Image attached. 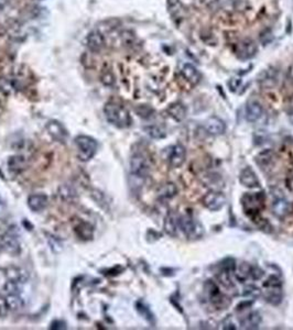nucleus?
<instances>
[{"mask_svg": "<svg viewBox=\"0 0 293 330\" xmlns=\"http://www.w3.org/2000/svg\"><path fill=\"white\" fill-rule=\"evenodd\" d=\"M283 94L288 97H293V66L289 70L287 77L284 79Z\"/></svg>", "mask_w": 293, "mask_h": 330, "instance_id": "obj_34", "label": "nucleus"}, {"mask_svg": "<svg viewBox=\"0 0 293 330\" xmlns=\"http://www.w3.org/2000/svg\"><path fill=\"white\" fill-rule=\"evenodd\" d=\"M167 7L169 14L172 17L173 20L179 21L184 18L185 8L181 0H168Z\"/></svg>", "mask_w": 293, "mask_h": 330, "instance_id": "obj_19", "label": "nucleus"}, {"mask_svg": "<svg viewBox=\"0 0 293 330\" xmlns=\"http://www.w3.org/2000/svg\"><path fill=\"white\" fill-rule=\"evenodd\" d=\"M1 277H2V274H1V273H0V280H1Z\"/></svg>", "mask_w": 293, "mask_h": 330, "instance_id": "obj_54", "label": "nucleus"}, {"mask_svg": "<svg viewBox=\"0 0 293 330\" xmlns=\"http://www.w3.org/2000/svg\"><path fill=\"white\" fill-rule=\"evenodd\" d=\"M50 329H52V330H63V329H66V323H65L64 320L55 319V320L52 321V323H51Z\"/></svg>", "mask_w": 293, "mask_h": 330, "instance_id": "obj_46", "label": "nucleus"}, {"mask_svg": "<svg viewBox=\"0 0 293 330\" xmlns=\"http://www.w3.org/2000/svg\"><path fill=\"white\" fill-rule=\"evenodd\" d=\"M158 194L160 200L163 201L172 200L173 197H176L177 195V187L174 183H167L161 186Z\"/></svg>", "mask_w": 293, "mask_h": 330, "instance_id": "obj_28", "label": "nucleus"}, {"mask_svg": "<svg viewBox=\"0 0 293 330\" xmlns=\"http://www.w3.org/2000/svg\"><path fill=\"white\" fill-rule=\"evenodd\" d=\"M136 112L138 113V116L142 117V118H149L152 115H154V109L147 105H139L137 108H136Z\"/></svg>", "mask_w": 293, "mask_h": 330, "instance_id": "obj_41", "label": "nucleus"}, {"mask_svg": "<svg viewBox=\"0 0 293 330\" xmlns=\"http://www.w3.org/2000/svg\"><path fill=\"white\" fill-rule=\"evenodd\" d=\"M261 294V292L259 289H257L256 286L254 285H249L244 289V296L246 297H250V298H254Z\"/></svg>", "mask_w": 293, "mask_h": 330, "instance_id": "obj_42", "label": "nucleus"}, {"mask_svg": "<svg viewBox=\"0 0 293 330\" xmlns=\"http://www.w3.org/2000/svg\"><path fill=\"white\" fill-rule=\"evenodd\" d=\"M5 276L8 281H12L19 284H25L30 278V274L25 269L20 268V266H9L5 270Z\"/></svg>", "mask_w": 293, "mask_h": 330, "instance_id": "obj_12", "label": "nucleus"}, {"mask_svg": "<svg viewBox=\"0 0 293 330\" xmlns=\"http://www.w3.org/2000/svg\"><path fill=\"white\" fill-rule=\"evenodd\" d=\"M181 73L182 75H183V77L188 80L189 83L192 84V85H196V84H198L199 79H201V74H199V72L197 71L196 67L192 64H190V63L183 65Z\"/></svg>", "mask_w": 293, "mask_h": 330, "instance_id": "obj_23", "label": "nucleus"}, {"mask_svg": "<svg viewBox=\"0 0 293 330\" xmlns=\"http://www.w3.org/2000/svg\"><path fill=\"white\" fill-rule=\"evenodd\" d=\"M278 83V71L274 67H269L262 72L258 77L259 86L263 90H271L277 86Z\"/></svg>", "mask_w": 293, "mask_h": 330, "instance_id": "obj_11", "label": "nucleus"}, {"mask_svg": "<svg viewBox=\"0 0 293 330\" xmlns=\"http://www.w3.org/2000/svg\"><path fill=\"white\" fill-rule=\"evenodd\" d=\"M100 80L105 86H113L115 84V75L108 66L104 67L103 71H101Z\"/></svg>", "mask_w": 293, "mask_h": 330, "instance_id": "obj_36", "label": "nucleus"}, {"mask_svg": "<svg viewBox=\"0 0 293 330\" xmlns=\"http://www.w3.org/2000/svg\"><path fill=\"white\" fill-rule=\"evenodd\" d=\"M8 168L14 174H20L28 167V161L23 155H12L8 159Z\"/></svg>", "mask_w": 293, "mask_h": 330, "instance_id": "obj_17", "label": "nucleus"}, {"mask_svg": "<svg viewBox=\"0 0 293 330\" xmlns=\"http://www.w3.org/2000/svg\"><path fill=\"white\" fill-rule=\"evenodd\" d=\"M3 291H6L7 294H20L21 284L7 280V282H5V284H3Z\"/></svg>", "mask_w": 293, "mask_h": 330, "instance_id": "obj_38", "label": "nucleus"}, {"mask_svg": "<svg viewBox=\"0 0 293 330\" xmlns=\"http://www.w3.org/2000/svg\"><path fill=\"white\" fill-rule=\"evenodd\" d=\"M3 204H5V202H3L1 196H0V205H3Z\"/></svg>", "mask_w": 293, "mask_h": 330, "instance_id": "obj_53", "label": "nucleus"}, {"mask_svg": "<svg viewBox=\"0 0 293 330\" xmlns=\"http://www.w3.org/2000/svg\"><path fill=\"white\" fill-rule=\"evenodd\" d=\"M239 182L247 188L260 187V182L252 167H245L239 174Z\"/></svg>", "mask_w": 293, "mask_h": 330, "instance_id": "obj_15", "label": "nucleus"}, {"mask_svg": "<svg viewBox=\"0 0 293 330\" xmlns=\"http://www.w3.org/2000/svg\"><path fill=\"white\" fill-rule=\"evenodd\" d=\"M197 1H203V0H197Z\"/></svg>", "mask_w": 293, "mask_h": 330, "instance_id": "obj_55", "label": "nucleus"}, {"mask_svg": "<svg viewBox=\"0 0 293 330\" xmlns=\"http://www.w3.org/2000/svg\"><path fill=\"white\" fill-rule=\"evenodd\" d=\"M9 307H8L7 304V299L6 297L0 295V317L1 318H5V317L8 316V312H9Z\"/></svg>", "mask_w": 293, "mask_h": 330, "instance_id": "obj_45", "label": "nucleus"}, {"mask_svg": "<svg viewBox=\"0 0 293 330\" xmlns=\"http://www.w3.org/2000/svg\"><path fill=\"white\" fill-rule=\"evenodd\" d=\"M120 39L121 43L127 46H130L135 43L136 41V35L130 30H125L120 33Z\"/></svg>", "mask_w": 293, "mask_h": 330, "instance_id": "obj_39", "label": "nucleus"}, {"mask_svg": "<svg viewBox=\"0 0 293 330\" xmlns=\"http://www.w3.org/2000/svg\"><path fill=\"white\" fill-rule=\"evenodd\" d=\"M75 232L78 237L84 241L91 240L94 237V228L86 221H80L78 226L75 227Z\"/></svg>", "mask_w": 293, "mask_h": 330, "instance_id": "obj_26", "label": "nucleus"}, {"mask_svg": "<svg viewBox=\"0 0 293 330\" xmlns=\"http://www.w3.org/2000/svg\"><path fill=\"white\" fill-rule=\"evenodd\" d=\"M28 207L32 211L39 213L44 210L49 204V198L45 194H32L28 197Z\"/></svg>", "mask_w": 293, "mask_h": 330, "instance_id": "obj_16", "label": "nucleus"}, {"mask_svg": "<svg viewBox=\"0 0 293 330\" xmlns=\"http://www.w3.org/2000/svg\"><path fill=\"white\" fill-rule=\"evenodd\" d=\"M0 91L5 95H12L18 91V84L11 78H0Z\"/></svg>", "mask_w": 293, "mask_h": 330, "instance_id": "obj_30", "label": "nucleus"}, {"mask_svg": "<svg viewBox=\"0 0 293 330\" xmlns=\"http://www.w3.org/2000/svg\"><path fill=\"white\" fill-rule=\"evenodd\" d=\"M177 228H179V219L176 217L174 214H169L164 219L163 229L165 234L172 237H176L177 234Z\"/></svg>", "mask_w": 293, "mask_h": 330, "instance_id": "obj_27", "label": "nucleus"}, {"mask_svg": "<svg viewBox=\"0 0 293 330\" xmlns=\"http://www.w3.org/2000/svg\"><path fill=\"white\" fill-rule=\"evenodd\" d=\"M0 247L3 249L7 253L11 256H19L21 253V245L19 242V239L17 236L12 232L8 231L5 235L0 237Z\"/></svg>", "mask_w": 293, "mask_h": 330, "instance_id": "obj_7", "label": "nucleus"}, {"mask_svg": "<svg viewBox=\"0 0 293 330\" xmlns=\"http://www.w3.org/2000/svg\"><path fill=\"white\" fill-rule=\"evenodd\" d=\"M223 329H233L234 330V329H236V327L233 323H227V320H225L223 323Z\"/></svg>", "mask_w": 293, "mask_h": 330, "instance_id": "obj_49", "label": "nucleus"}, {"mask_svg": "<svg viewBox=\"0 0 293 330\" xmlns=\"http://www.w3.org/2000/svg\"><path fill=\"white\" fill-rule=\"evenodd\" d=\"M263 204V196L260 194H252V195H246L243 198V205L246 210L249 211H259L260 206Z\"/></svg>", "mask_w": 293, "mask_h": 330, "instance_id": "obj_20", "label": "nucleus"}, {"mask_svg": "<svg viewBox=\"0 0 293 330\" xmlns=\"http://www.w3.org/2000/svg\"><path fill=\"white\" fill-rule=\"evenodd\" d=\"M218 281L220 282V284H223V286L226 287V289H229V287L233 286L231 273L227 272V271L220 270V272L218 274Z\"/></svg>", "mask_w": 293, "mask_h": 330, "instance_id": "obj_40", "label": "nucleus"}, {"mask_svg": "<svg viewBox=\"0 0 293 330\" xmlns=\"http://www.w3.org/2000/svg\"><path fill=\"white\" fill-rule=\"evenodd\" d=\"M105 117L109 124L117 127V128L125 129L130 127L133 119L128 110L120 105L115 103H107L104 107Z\"/></svg>", "mask_w": 293, "mask_h": 330, "instance_id": "obj_1", "label": "nucleus"}, {"mask_svg": "<svg viewBox=\"0 0 293 330\" xmlns=\"http://www.w3.org/2000/svg\"><path fill=\"white\" fill-rule=\"evenodd\" d=\"M167 111L169 113V116L173 118L174 120L177 122H181L185 119L186 117V108L184 105H182L180 103H174L171 104L168 107Z\"/></svg>", "mask_w": 293, "mask_h": 330, "instance_id": "obj_24", "label": "nucleus"}, {"mask_svg": "<svg viewBox=\"0 0 293 330\" xmlns=\"http://www.w3.org/2000/svg\"><path fill=\"white\" fill-rule=\"evenodd\" d=\"M235 52L240 60H250L257 54L258 46L254 40L244 39L236 45Z\"/></svg>", "mask_w": 293, "mask_h": 330, "instance_id": "obj_8", "label": "nucleus"}, {"mask_svg": "<svg viewBox=\"0 0 293 330\" xmlns=\"http://www.w3.org/2000/svg\"><path fill=\"white\" fill-rule=\"evenodd\" d=\"M289 117H290V121H291V125L293 126V112H291L290 115H289Z\"/></svg>", "mask_w": 293, "mask_h": 330, "instance_id": "obj_52", "label": "nucleus"}, {"mask_svg": "<svg viewBox=\"0 0 293 330\" xmlns=\"http://www.w3.org/2000/svg\"><path fill=\"white\" fill-rule=\"evenodd\" d=\"M261 320H262L261 315L259 314L258 312H252L241 319L240 325L244 329H249V330L258 329L259 326H260L261 324Z\"/></svg>", "mask_w": 293, "mask_h": 330, "instance_id": "obj_21", "label": "nucleus"}, {"mask_svg": "<svg viewBox=\"0 0 293 330\" xmlns=\"http://www.w3.org/2000/svg\"><path fill=\"white\" fill-rule=\"evenodd\" d=\"M250 276H252L254 280H260L263 276V271L260 268H258V266H253Z\"/></svg>", "mask_w": 293, "mask_h": 330, "instance_id": "obj_47", "label": "nucleus"}, {"mask_svg": "<svg viewBox=\"0 0 293 330\" xmlns=\"http://www.w3.org/2000/svg\"><path fill=\"white\" fill-rule=\"evenodd\" d=\"M144 131H146V133L152 139H163L165 138V135H167L165 131L161 128V127L155 126V125L146 127V128H144Z\"/></svg>", "mask_w": 293, "mask_h": 330, "instance_id": "obj_33", "label": "nucleus"}, {"mask_svg": "<svg viewBox=\"0 0 293 330\" xmlns=\"http://www.w3.org/2000/svg\"><path fill=\"white\" fill-rule=\"evenodd\" d=\"M240 84H241V80L237 79V78H233L232 80H229L228 85H229V87H231V91L235 92V91L237 90V88L239 87Z\"/></svg>", "mask_w": 293, "mask_h": 330, "instance_id": "obj_48", "label": "nucleus"}, {"mask_svg": "<svg viewBox=\"0 0 293 330\" xmlns=\"http://www.w3.org/2000/svg\"><path fill=\"white\" fill-rule=\"evenodd\" d=\"M204 128H205L206 132L211 135H219L226 131V124L219 117L213 116L204 122Z\"/></svg>", "mask_w": 293, "mask_h": 330, "instance_id": "obj_14", "label": "nucleus"}, {"mask_svg": "<svg viewBox=\"0 0 293 330\" xmlns=\"http://www.w3.org/2000/svg\"><path fill=\"white\" fill-rule=\"evenodd\" d=\"M45 129L48 131L50 137L57 142L65 143L67 138H69V132H67L65 127L57 120L49 121L45 126Z\"/></svg>", "mask_w": 293, "mask_h": 330, "instance_id": "obj_9", "label": "nucleus"}, {"mask_svg": "<svg viewBox=\"0 0 293 330\" xmlns=\"http://www.w3.org/2000/svg\"><path fill=\"white\" fill-rule=\"evenodd\" d=\"M226 204V197L222 192L212 190L203 197V205L211 211H217Z\"/></svg>", "mask_w": 293, "mask_h": 330, "instance_id": "obj_6", "label": "nucleus"}, {"mask_svg": "<svg viewBox=\"0 0 293 330\" xmlns=\"http://www.w3.org/2000/svg\"><path fill=\"white\" fill-rule=\"evenodd\" d=\"M240 1L241 0H217L220 8H223L224 10H229V11L237 9L238 6L240 5Z\"/></svg>", "mask_w": 293, "mask_h": 330, "instance_id": "obj_37", "label": "nucleus"}, {"mask_svg": "<svg viewBox=\"0 0 293 330\" xmlns=\"http://www.w3.org/2000/svg\"><path fill=\"white\" fill-rule=\"evenodd\" d=\"M149 173V164L141 154H135L130 159V174L137 179H144Z\"/></svg>", "mask_w": 293, "mask_h": 330, "instance_id": "obj_5", "label": "nucleus"}, {"mask_svg": "<svg viewBox=\"0 0 293 330\" xmlns=\"http://www.w3.org/2000/svg\"><path fill=\"white\" fill-rule=\"evenodd\" d=\"M262 106L258 101H252L246 108V119L250 122L257 121L262 116Z\"/></svg>", "mask_w": 293, "mask_h": 330, "instance_id": "obj_25", "label": "nucleus"}, {"mask_svg": "<svg viewBox=\"0 0 293 330\" xmlns=\"http://www.w3.org/2000/svg\"><path fill=\"white\" fill-rule=\"evenodd\" d=\"M136 307H137V311L139 314L144 317V319L149 321L150 324H155L154 315H152L149 307H148L146 304H144L143 302H137V304H136Z\"/></svg>", "mask_w": 293, "mask_h": 330, "instance_id": "obj_35", "label": "nucleus"}, {"mask_svg": "<svg viewBox=\"0 0 293 330\" xmlns=\"http://www.w3.org/2000/svg\"><path fill=\"white\" fill-rule=\"evenodd\" d=\"M222 270L223 271H227L229 273H233L235 272L236 270V263H235V260L234 259H225L222 263Z\"/></svg>", "mask_w": 293, "mask_h": 330, "instance_id": "obj_44", "label": "nucleus"}, {"mask_svg": "<svg viewBox=\"0 0 293 330\" xmlns=\"http://www.w3.org/2000/svg\"><path fill=\"white\" fill-rule=\"evenodd\" d=\"M92 197L94 198L95 202H97V204L101 205L105 208V202H106V196H105L104 193H101L100 190H98V189H93L92 190Z\"/></svg>", "mask_w": 293, "mask_h": 330, "instance_id": "obj_43", "label": "nucleus"}, {"mask_svg": "<svg viewBox=\"0 0 293 330\" xmlns=\"http://www.w3.org/2000/svg\"><path fill=\"white\" fill-rule=\"evenodd\" d=\"M265 292H263V297L266 302L271 305L277 306L282 302L283 292H282V282L275 276H270L268 280L263 283Z\"/></svg>", "mask_w": 293, "mask_h": 330, "instance_id": "obj_3", "label": "nucleus"}, {"mask_svg": "<svg viewBox=\"0 0 293 330\" xmlns=\"http://www.w3.org/2000/svg\"><path fill=\"white\" fill-rule=\"evenodd\" d=\"M76 150H78V158L82 162H87V161L94 158L97 152V141L94 138L90 135L80 134L78 135L74 140Z\"/></svg>", "mask_w": 293, "mask_h": 330, "instance_id": "obj_2", "label": "nucleus"}, {"mask_svg": "<svg viewBox=\"0 0 293 330\" xmlns=\"http://www.w3.org/2000/svg\"><path fill=\"white\" fill-rule=\"evenodd\" d=\"M273 213L278 218H286L291 213V202L282 195H274L273 202Z\"/></svg>", "mask_w": 293, "mask_h": 330, "instance_id": "obj_13", "label": "nucleus"}, {"mask_svg": "<svg viewBox=\"0 0 293 330\" xmlns=\"http://www.w3.org/2000/svg\"><path fill=\"white\" fill-rule=\"evenodd\" d=\"M7 304L9 310L12 312L20 311L23 307V299L20 294H8L7 295Z\"/></svg>", "mask_w": 293, "mask_h": 330, "instance_id": "obj_31", "label": "nucleus"}, {"mask_svg": "<svg viewBox=\"0 0 293 330\" xmlns=\"http://www.w3.org/2000/svg\"><path fill=\"white\" fill-rule=\"evenodd\" d=\"M287 186H288V188L291 190V192H293V176L290 177V179L287 181Z\"/></svg>", "mask_w": 293, "mask_h": 330, "instance_id": "obj_50", "label": "nucleus"}, {"mask_svg": "<svg viewBox=\"0 0 293 330\" xmlns=\"http://www.w3.org/2000/svg\"><path fill=\"white\" fill-rule=\"evenodd\" d=\"M252 268H253V266L248 264V263H246V262L241 263L238 266L237 271L235 270V272H236L235 274H236L237 280L240 281V282H245L246 280H247V278L250 276V274H252Z\"/></svg>", "mask_w": 293, "mask_h": 330, "instance_id": "obj_32", "label": "nucleus"}, {"mask_svg": "<svg viewBox=\"0 0 293 330\" xmlns=\"http://www.w3.org/2000/svg\"><path fill=\"white\" fill-rule=\"evenodd\" d=\"M86 45L92 52H99L105 45V39L103 35L98 31L91 32L86 37Z\"/></svg>", "mask_w": 293, "mask_h": 330, "instance_id": "obj_18", "label": "nucleus"}, {"mask_svg": "<svg viewBox=\"0 0 293 330\" xmlns=\"http://www.w3.org/2000/svg\"><path fill=\"white\" fill-rule=\"evenodd\" d=\"M256 162L261 166V168H270L274 163V155L270 150H266L259 153L256 158Z\"/></svg>", "mask_w": 293, "mask_h": 330, "instance_id": "obj_29", "label": "nucleus"}, {"mask_svg": "<svg viewBox=\"0 0 293 330\" xmlns=\"http://www.w3.org/2000/svg\"><path fill=\"white\" fill-rule=\"evenodd\" d=\"M0 250H1V247H0Z\"/></svg>", "mask_w": 293, "mask_h": 330, "instance_id": "obj_56", "label": "nucleus"}, {"mask_svg": "<svg viewBox=\"0 0 293 330\" xmlns=\"http://www.w3.org/2000/svg\"><path fill=\"white\" fill-rule=\"evenodd\" d=\"M7 3V0H0V10H2V8H5Z\"/></svg>", "mask_w": 293, "mask_h": 330, "instance_id": "obj_51", "label": "nucleus"}, {"mask_svg": "<svg viewBox=\"0 0 293 330\" xmlns=\"http://www.w3.org/2000/svg\"><path fill=\"white\" fill-rule=\"evenodd\" d=\"M58 195L60 200L65 202H72L78 197V192L71 184H62L58 188Z\"/></svg>", "mask_w": 293, "mask_h": 330, "instance_id": "obj_22", "label": "nucleus"}, {"mask_svg": "<svg viewBox=\"0 0 293 330\" xmlns=\"http://www.w3.org/2000/svg\"><path fill=\"white\" fill-rule=\"evenodd\" d=\"M179 228L186 238L195 239L202 235L201 225L190 215H184L179 218Z\"/></svg>", "mask_w": 293, "mask_h": 330, "instance_id": "obj_4", "label": "nucleus"}, {"mask_svg": "<svg viewBox=\"0 0 293 330\" xmlns=\"http://www.w3.org/2000/svg\"><path fill=\"white\" fill-rule=\"evenodd\" d=\"M186 158V151L185 147L182 145H176L170 147L168 151L167 160L169 162V165L173 168L181 167L183 163L185 162Z\"/></svg>", "mask_w": 293, "mask_h": 330, "instance_id": "obj_10", "label": "nucleus"}]
</instances>
